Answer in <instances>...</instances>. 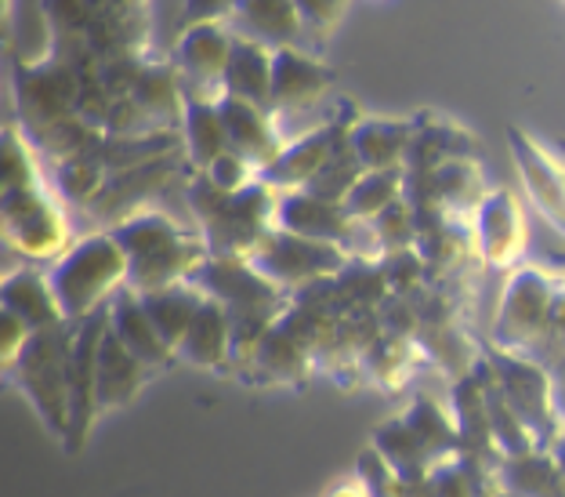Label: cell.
Wrapping results in <instances>:
<instances>
[{
    "label": "cell",
    "instance_id": "ac0fdd59",
    "mask_svg": "<svg viewBox=\"0 0 565 497\" xmlns=\"http://www.w3.org/2000/svg\"><path fill=\"white\" fill-rule=\"evenodd\" d=\"M225 22L243 41L265 44L268 51L301 47L305 36L294 0H236Z\"/></svg>",
    "mask_w": 565,
    "mask_h": 497
},
{
    "label": "cell",
    "instance_id": "f546056e",
    "mask_svg": "<svg viewBox=\"0 0 565 497\" xmlns=\"http://www.w3.org/2000/svg\"><path fill=\"white\" fill-rule=\"evenodd\" d=\"M406 197V168L399 171H366L355 182V189L344 197V214L352 222H374L377 214H384L392 203H399Z\"/></svg>",
    "mask_w": 565,
    "mask_h": 497
},
{
    "label": "cell",
    "instance_id": "7402d4cb",
    "mask_svg": "<svg viewBox=\"0 0 565 497\" xmlns=\"http://www.w3.org/2000/svg\"><path fill=\"white\" fill-rule=\"evenodd\" d=\"M174 356L189 367H222L225 360H233V324H228V313L222 302L203 298L196 320L189 324L185 338L178 341Z\"/></svg>",
    "mask_w": 565,
    "mask_h": 497
},
{
    "label": "cell",
    "instance_id": "5b68a950",
    "mask_svg": "<svg viewBox=\"0 0 565 497\" xmlns=\"http://www.w3.org/2000/svg\"><path fill=\"white\" fill-rule=\"evenodd\" d=\"M370 447L392 465L399 483H420L431 468L465 454L454 417L428 396H417L399 417L384 422Z\"/></svg>",
    "mask_w": 565,
    "mask_h": 497
},
{
    "label": "cell",
    "instance_id": "ee69618b",
    "mask_svg": "<svg viewBox=\"0 0 565 497\" xmlns=\"http://www.w3.org/2000/svg\"><path fill=\"white\" fill-rule=\"evenodd\" d=\"M555 149H558V157L565 160V135H562V138H555Z\"/></svg>",
    "mask_w": 565,
    "mask_h": 497
},
{
    "label": "cell",
    "instance_id": "2e32d148",
    "mask_svg": "<svg viewBox=\"0 0 565 497\" xmlns=\"http://www.w3.org/2000/svg\"><path fill=\"white\" fill-rule=\"evenodd\" d=\"M344 106H349V102H341L338 117H333L330 124L316 127V131H308L301 138H294V142H287V149H282L279 157L262 171V182L279 189V193H290V189H305L308 182H312V178L319 175V168H323V163L330 160V152L344 142L349 127L355 124V117L352 120L341 117Z\"/></svg>",
    "mask_w": 565,
    "mask_h": 497
},
{
    "label": "cell",
    "instance_id": "1f68e13d",
    "mask_svg": "<svg viewBox=\"0 0 565 497\" xmlns=\"http://www.w3.org/2000/svg\"><path fill=\"white\" fill-rule=\"evenodd\" d=\"M363 175H366V168L359 163V157H355L352 146H349V135H344V142L330 152V160L323 163V168H319V175L305 189H308V193L330 200V203H344V197L352 193L355 182Z\"/></svg>",
    "mask_w": 565,
    "mask_h": 497
},
{
    "label": "cell",
    "instance_id": "b9f144b4",
    "mask_svg": "<svg viewBox=\"0 0 565 497\" xmlns=\"http://www.w3.org/2000/svg\"><path fill=\"white\" fill-rule=\"evenodd\" d=\"M551 454H555L558 468H562V473H565V429H562V436L555 440V447H551Z\"/></svg>",
    "mask_w": 565,
    "mask_h": 497
},
{
    "label": "cell",
    "instance_id": "7a4b0ae2",
    "mask_svg": "<svg viewBox=\"0 0 565 497\" xmlns=\"http://www.w3.org/2000/svg\"><path fill=\"white\" fill-rule=\"evenodd\" d=\"M203 295L222 302L233 324V360H250L262 338L290 309L287 290L265 279L247 258H207L192 276Z\"/></svg>",
    "mask_w": 565,
    "mask_h": 497
},
{
    "label": "cell",
    "instance_id": "e0dca14e",
    "mask_svg": "<svg viewBox=\"0 0 565 497\" xmlns=\"http://www.w3.org/2000/svg\"><path fill=\"white\" fill-rule=\"evenodd\" d=\"M217 113H222L228 149L239 152L247 163H254L258 175L279 157L282 149H287V138H282L276 117L268 109L254 106V102L222 95V98H217Z\"/></svg>",
    "mask_w": 565,
    "mask_h": 497
},
{
    "label": "cell",
    "instance_id": "60d3db41",
    "mask_svg": "<svg viewBox=\"0 0 565 497\" xmlns=\"http://www.w3.org/2000/svg\"><path fill=\"white\" fill-rule=\"evenodd\" d=\"M327 497H366V490L359 487V483H341V487H333Z\"/></svg>",
    "mask_w": 565,
    "mask_h": 497
},
{
    "label": "cell",
    "instance_id": "d6986e66",
    "mask_svg": "<svg viewBox=\"0 0 565 497\" xmlns=\"http://www.w3.org/2000/svg\"><path fill=\"white\" fill-rule=\"evenodd\" d=\"M349 146L366 171H399L414 146V120L399 117H355Z\"/></svg>",
    "mask_w": 565,
    "mask_h": 497
},
{
    "label": "cell",
    "instance_id": "603a6c76",
    "mask_svg": "<svg viewBox=\"0 0 565 497\" xmlns=\"http://www.w3.org/2000/svg\"><path fill=\"white\" fill-rule=\"evenodd\" d=\"M449 417L457 425L460 447L465 454H486L490 447V406H486V371H482V356L468 374H460L449 392Z\"/></svg>",
    "mask_w": 565,
    "mask_h": 497
},
{
    "label": "cell",
    "instance_id": "ffe728a7",
    "mask_svg": "<svg viewBox=\"0 0 565 497\" xmlns=\"http://www.w3.org/2000/svg\"><path fill=\"white\" fill-rule=\"evenodd\" d=\"M149 378V367L138 360V356L124 346V341L113 335V320L106 338L98 346V374H95V392H98V411H120V406L135 403Z\"/></svg>",
    "mask_w": 565,
    "mask_h": 497
},
{
    "label": "cell",
    "instance_id": "9c48e42d",
    "mask_svg": "<svg viewBox=\"0 0 565 497\" xmlns=\"http://www.w3.org/2000/svg\"><path fill=\"white\" fill-rule=\"evenodd\" d=\"M558 298V276L544 273L541 265H519L511 273L504 298L493 320V346L508 352H533L536 341L547 335L551 313Z\"/></svg>",
    "mask_w": 565,
    "mask_h": 497
},
{
    "label": "cell",
    "instance_id": "5bb4252c",
    "mask_svg": "<svg viewBox=\"0 0 565 497\" xmlns=\"http://www.w3.org/2000/svg\"><path fill=\"white\" fill-rule=\"evenodd\" d=\"M471 240L475 254L490 269H515L530 244V225H525L522 203L508 186H497L486 193L479 211L471 214Z\"/></svg>",
    "mask_w": 565,
    "mask_h": 497
},
{
    "label": "cell",
    "instance_id": "836d02e7",
    "mask_svg": "<svg viewBox=\"0 0 565 497\" xmlns=\"http://www.w3.org/2000/svg\"><path fill=\"white\" fill-rule=\"evenodd\" d=\"M294 8H298V19L308 41L327 44L330 36L338 33L344 15H349L352 0H294Z\"/></svg>",
    "mask_w": 565,
    "mask_h": 497
},
{
    "label": "cell",
    "instance_id": "ba28073f",
    "mask_svg": "<svg viewBox=\"0 0 565 497\" xmlns=\"http://www.w3.org/2000/svg\"><path fill=\"white\" fill-rule=\"evenodd\" d=\"M486 371H490L493 385L500 396L508 400V406L515 411L525 429L533 432L541 451L555 447V440L562 436V417L555 414V400H551V371L544 363L530 360L522 352H508L490 346L486 349Z\"/></svg>",
    "mask_w": 565,
    "mask_h": 497
},
{
    "label": "cell",
    "instance_id": "8992f818",
    "mask_svg": "<svg viewBox=\"0 0 565 497\" xmlns=\"http://www.w3.org/2000/svg\"><path fill=\"white\" fill-rule=\"evenodd\" d=\"M73 335L76 324H58L25 341L19 360L4 367L15 378L25 403L33 406L36 417L44 422L47 432H55L58 440H66L70 429V356H73Z\"/></svg>",
    "mask_w": 565,
    "mask_h": 497
},
{
    "label": "cell",
    "instance_id": "52a82bcc",
    "mask_svg": "<svg viewBox=\"0 0 565 497\" xmlns=\"http://www.w3.org/2000/svg\"><path fill=\"white\" fill-rule=\"evenodd\" d=\"M4 244L36 265L58 262L73 247L66 203L47 182L4 193Z\"/></svg>",
    "mask_w": 565,
    "mask_h": 497
},
{
    "label": "cell",
    "instance_id": "7c38bea8",
    "mask_svg": "<svg viewBox=\"0 0 565 497\" xmlns=\"http://www.w3.org/2000/svg\"><path fill=\"white\" fill-rule=\"evenodd\" d=\"M113 320V305L102 309L87 320L76 324L73 335V356H70V429H66V451L76 454L92 436L98 422V392H95V374H98V346L106 338Z\"/></svg>",
    "mask_w": 565,
    "mask_h": 497
},
{
    "label": "cell",
    "instance_id": "9a60e30c",
    "mask_svg": "<svg viewBox=\"0 0 565 497\" xmlns=\"http://www.w3.org/2000/svg\"><path fill=\"white\" fill-rule=\"evenodd\" d=\"M504 138H508L511 160H515V168H519L525 197H530L536 214L565 240V160L558 152H547L533 135H525L515 124L508 127Z\"/></svg>",
    "mask_w": 565,
    "mask_h": 497
},
{
    "label": "cell",
    "instance_id": "4fadbf2b",
    "mask_svg": "<svg viewBox=\"0 0 565 497\" xmlns=\"http://www.w3.org/2000/svg\"><path fill=\"white\" fill-rule=\"evenodd\" d=\"M233 41H236V33L228 30L225 19L185 25L171 55L178 73H182L185 98L217 102L225 95V66H228Z\"/></svg>",
    "mask_w": 565,
    "mask_h": 497
},
{
    "label": "cell",
    "instance_id": "d590c367",
    "mask_svg": "<svg viewBox=\"0 0 565 497\" xmlns=\"http://www.w3.org/2000/svg\"><path fill=\"white\" fill-rule=\"evenodd\" d=\"M525 356L536 363H544L547 371L565 356V273H558V298H555V313H551L547 335L536 341L533 352H525Z\"/></svg>",
    "mask_w": 565,
    "mask_h": 497
},
{
    "label": "cell",
    "instance_id": "6da1fadb",
    "mask_svg": "<svg viewBox=\"0 0 565 497\" xmlns=\"http://www.w3.org/2000/svg\"><path fill=\"white\" fill-rule=\"evenodd\" d=\"M127 254V290L149 295L196 276V269L211 258L200 233H185L171 214L146 208L109 229Z\"/></svg>",
    "mask_w": 565,
    "mask_h": 497
},
{
    "label": "cell",
    "instance_id": "83f0119b",
    "mask_svg": "<svg viewBox=\"0 0 565 497\" xmlns=\"http://www.w3.org/2000/svg\"><path fill=\"white\" fill-rule=\"evenodd\" d=\"M141 298V309L149 313L152 327L160 330L163 341L171 349H178V341L185 338L189 324L196 320L200 305H203V290L185 279V284H174V287H163V290H149V295H138Z\"/></svg>",
    "mask_w": 565,
    "mask_h": 497
},
{
    "label": "cell",
    "instance_id": "4dcf8cb0",
    "mask_svg": "<svg viewBox=\"0 0 565 497\" xmlns=\"http://www.w3.org/2000/svg\"><path fill=\"white\" fill-rule=\"evenodd\" d=\"M482 371H486V360H482ZM486 406H490V447L500 457H525V454L541 451L533 432L525 429L522 417L511 411L508 400L497 392L490 371H486Z\"/></svg>",
    "mask_w": 565,
    "mask_h": 497
},
{
    "label": "cell",
    "instance_id": "277c9868",
    "mask_svg": "<svg viewBox=\"0 0 565 497\" xmlns=\"http://www.w3.org/2000/svg\"><path fill=\"white\" fill-rule=\"evenodd\" d=\"M47 276L66 324H81L109 309L113 298L127 287V254L117 236L102 229V233L76 236L73 247L47 265Z\"/></svg>",
    "mask_w": 565,
    "mask_h": 497
},
{
    "label": "cell",
    "instance_id": "e575fe53",
    "mask_svg": "<svg viewBox=\"0 0 565 497\" xmlns=\"http://www.w3.org/2000/svg\"><path fill=\"white\" fill-rule=\"evenodd\" d=\"M203 175H207V182L214 189H222V193H239V189H247L250 182H258V178H262L258 168H254V163H247L233 149H225L222 157H217Z\"/></svg>",
    "mask_w": 565,
    "mask_h": 497
},
{
    "label": "cell",
    "instance_id": "8d00e7d4",
    "mask_svg": "<svg viewBox=\"0 0 565 497\" xmlns=\"http://www.w3.org/2000/svg\"><path fill=\"white\" fill-rule=\"evenodd\" d=\"M359 487L366 490V497H395V490H399V476L392 473V465L374 447L359 454Z\"/></svg>",
    "mask_w": 565,
    "mask_h": 497
},
{
    "label": "cell",
    "instance_id": "cb8c5ba5",
    "mask_svg": "<svg viewBox=\"0 0 565 497\" xmlns=\"http://www.w3.org/2000/svg\"><path fill=\"white\" fill-rule=\"evenodd\" d=\"M273 62H276V51L236 36L233 51H228V66H225V95L268 109L273 106Z\"/></svg>",
    "mask_w": 565,
    "mask_h": 497
},
{
    "label": "cell",
    "instance_id": "74e56055",
    "mask_svg": "<svg viewBox=\"0 0 565 497\" xmlns=\"http://www.w3.org/2000/svg\"><path fill=\"white\" fill-rule=\"evenodd\" d=\"M0 335H4V338H0V352H4V367H11V363L19 360V352L25 349V341L33 338V330L25 327V324L19 320V316H11V313L0 309Z\"/></svg>",
    "mask_w": 565,
    "mask_h": 497
},
{
    "label": "cell",
    "instance_id": "4316f807",
    "mask_svg": "<svg viewBox=\"0 0 565 497\" xmlns=\"http://www.w3.org/2000/svg\"><path fill=\"white\" fill-rule=\"evenodd\" d=\"M225 149L228 142H225V124L222 113H217V102L189 98L182 117V152L192 163V171L203 175Z\"/></svg>",
    "mask_w": 565,
    "mask_h": 497
},
{
    "label": "cell",
    "instance_id": "7bdbcfd3",
    "mask_svg": "<svg viewBox=\"0 0 565 497\" xmlns=\"http://www.w3.org/2000/svg\"><path fill=\"white\" fill-rule=\"evenodd\" d=\"M551 269H558V273H565V251H547V258H544Z\"/></svg>",
    "mask_w": 565,
    "mask_h": 497
},
{
    "label": "cell",
    "instance_id": "44dd1931",
    "mask_svg": "<svg viewBox=\"0 0 565 497\" xmlns=\"http://www.w3.org/2000/svg\"><path fill=\"white\" fill-rule=\"evenodd\" d=\"M4 313L19 316L36 335V330L66 324V316L58 309L55 287H51L47 265H22V269L4 273Z\"/></svg>",
    "mask_w": 565,
    "mask_h": 497
},
{
    "label": "cell",
    "instance_id": "f35d334b",
    "mask_svg": "<svg viewBox=\"0 0 565 497\" xmlns=\"http://www.w3.org/2000/svg\"><path fill=\"white\" fill-rule=\"evenodd\" d=\"M236 0H182V22L196 25V22H217L228 19Z\"/></svg>",
    "mask_w": 565,
    "mask_h": 497
},
{
    "label": "cell",
    "instance_id": "484cf974",
    "mask_svg": "<svg viewBox=\"0 0 565 497\" xmlns=\"http://www.w3.org/2000/svg\"><path fill=\"white\" fill-rule=\"evenodd\" d=\"M500 490L504 497H565V473L551 451L525 457H500Z\"/></svg>",
    "mask_w": 565,
    "mask_h": 497
},
{
    "label": "cell",
    "instance_id": "3957f363",
    "mask_svg": "<svg viewBox=\"0 0 565 497\" xmlns=\"http://www.w3.org/2000/svg\"><path fill=\"white\" fill-rule=\"evenodd\" d=\"M279 189L268 182H250L239 193H222L196 175L189 182V208L196 211L200 236L211 258H250V251L276 229Z\"/></svg>",
    "mask_w": 565,
    "mask_h": 497
},
{
    "label": "cell",
    "instance_id": "d6a6232c",
    "mask_svg": "<svg viewBox=\"0 0 565 497\" xmlns=\"http://www.w3.org/2000/svg\"><path fill=\"white\" fill-rule=\"evenodd\" d=\"M374 233L381 240V251L392 254V251H406V247H417V236H420V214L414 208V200L403 197L399 203H392L388 211L377 214L374 222Z\"/></svg>",
    "mask_w": 565,
    "mask_h": 497
},
{
    "label": "cell",
    "instance_id": "f1b7e54d",
    "mask_svg": "<svg viewBox=\"0 0 565 497\" xmlns=\"http://www.w3.org/2000/svg\"><path fill=\"white\" fill-rule=\"evenodd\" d=\"M109 175L113 171L106 168V160H102V149L81 152V157L55 163V193L62 197V203H70V208L87 211L95 203V197L106 189Z\"/></svg>",
    "mask_w": 565,
    "mask_h": 497
},
{
    "label": "cell",
    "instance_id": "d4e9b609",
    "mask_svg": "<svg viewBox=\"0 0 565 497\" xmlns=\"http://www.w3.org/2000/svg\"><path fill=\"white\" fill-rule=\"evenodd\" d=\"M113 335H117L149 371H157V367H163L174 356V349L167 346L160 330L152 327L149 313L141 309V298L127 287L113 298Z\"/></svg>",
    "mask_w": 565,
    "mask_h": 497
},
{
    "label": "cell",
    "instance_id": "30bf717a",
    "mask_svg": "<svg viewBox=\"0 0 565 497\" xmlns=\"http://www.w3.org/2000/svg\"><path fill=\"white\" fill-rule=\"evenodd\" d=\"M247 262L265 279H273L276 287H282L287 295H294V290L316 284V279L338 276L344 265L352 262V254L344 247H338V244L305 240V236L282 233V229H273V233H268L262 244L250 251Z\"/></svg>",
    "mask_w": 565,
    "mask_h": 497
},
{
    "label": "cell",
    "instance_id": "ab89813d",
    "mask_svg": "<svg viewBox=\"0 0 565 497\" xmlns=\"http://www.w3.org/2000/svg\"><path fill=\"white\" fill-rule=\"evenodd\" d=\"M551 400H555V414L562 417L565 425V356L551 367Z\"/></svg>",
    "mask_w": 565,
    "mask_h": 497
},
{
    "label": "cell",
    "instance_id": "8fae6325",
    "mask_svg": "<svg viewBox=\"0 0 565 497\" xmlns=\"http://www.w3.org/2000/svg\"><path fill=\"white\" fill-rule=\"evenodd\" d=\"M333 87V73L308 55L301 47H279L273 62V106L268 113L276 117L282 138H287V124L301 120V135L316 131V109L323 106V98Z\"/></svg>",
    "mask_w": 565,
    "mask_h": 497
}]
</instances>
